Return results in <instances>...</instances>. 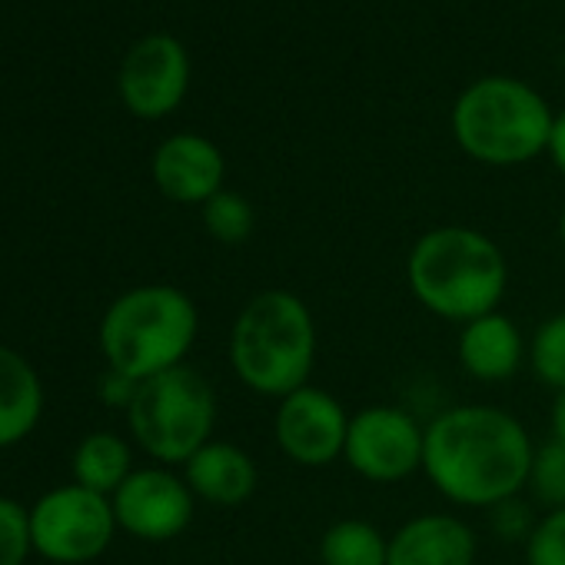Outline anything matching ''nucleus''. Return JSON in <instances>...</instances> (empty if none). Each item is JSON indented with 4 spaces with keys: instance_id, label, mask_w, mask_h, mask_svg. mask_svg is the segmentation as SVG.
Listing matches in <instances>:
<instances>
[{
    "instance_id": "nucleus-1",
    "label": "nucleus",
    "mask_w": 565,
    "mask_h": 565,
    "mask_svg": "<svg viewBox=\"0 0 565 565\" xmlns=\"http://www.w3.org/2000/svg\"><path fill=\"white\" fill-rule=\"evenodd\" d=\"M535 446L509 409L462 403L426 423L423 472L452 505L492 509L529 486Z\"/></svg>"
},
{
    "instance_id": "nucleus-2",
    "label": "nucleus",
    "mask_w": 565,
    "mask_h": 565,
    "mask_svg": "<svg viewBox=\"0 0 565 565\" xmlns=\"http://www.w3.org/2000/svg\"><path fill=\"white\" fill-rule=\"evenodd\" d=\"M320 353L313 310L294 290L253 294L230 327V370L256 396L282 399L310 386Z\"/></svg>"
},
{
    "instance_id": "nucleus-3",
    "label": "nucleus",
    "mask_w": 565,
    "mask_h": 565,
    "mask_svg": "<svg viewBox=\"0 0 565 565\" xmlns=\"http://www.w3.org/2000/svg\"><path fill=\"white\" fill-rule=\"evenodd\" d=\"M406 282L426 313L462 327L499 310L509 290V259L482 230L436 226L413 243Z\"/></svg>"
},
{
    "instance_id": "nucleus-4",
    "label": "nucleus",
    "mask_w": 565,
    "mask_h": 565,
    "mask_svg": "<svg viewBox=\"0 0 565 565\" xmlns=\"http://www.w3.org/2000/svg\"><path fill=\"white\" fill-rule=\"evenodd\" d=\"M200 333V310L190 294L147 282L120 294L100 320V350L110 373L143 383L183 366Z\"/></svg>"
},
{
    "instance_id": "nucleus-5",
    "label": "nucleus",
    "mask_w": 565,
    "mask_h": 565,
    "mask_svg": "<svg viewBox=\"0 0 565 565\" xmlns=\"http://www.w3.org/2000/svg\"><path fill=\"white\" fill-rule=\"evenodd\" d=\"M552 124L548 104L512 77H482L452 107L456 143L486 167H519L548 153Z\"/></svg>"
},
{
    "instance_id": "nucleus-6",
    "label": "nucleus",
    "mask_w": 565,
    "mask_h": 565,
    "mask_svg": "<svg viewBox=\"0 0 565 565\" xmlns=\"http://www.w3.org/2000/svg\"><path fill=\"white\" fill-rule=\"evenodd\" d=\"M127 423L137 446L163 466H183L213 439L216 393L186 363L137 383Z\"/></svg>"
},
{
    "instance_id": "nucleus-7",
    "label": "nucleus",
    "mask_w": 565,
    "mask_h": 565,
    "mask_svg": "<svg viewBox=\"0 0 565 565\" xmlns=\"http://www.w3.org/2000/svg\"><path fill=\"white\" fill-rule=\"evenodd\" d=\"M110 495L90 492L77 482L44 492L31 509L34 552L57 565H84L107 552L117 532Z\"/></svg>"
},
{
    "instance_id": "nucleus-8",
    "label": "nucleus",
    "mask_w": 565,
    "mask_h": 565,
    "mask_svg": "<svg viewBox=\"0 0 565 565\" xmlns=\"http://www.w3.org/2000/svg\"><path fill=\"white\" fill-rule=\"evenodd\" d=\"M426 426L399 406H366L350 416L343 462L366 482L393 486L423 469Z\"/></svg>"
},
{
    "instance_id": "nucleus-9",
    "label": "nucleus",
    "mask_w": 565,
    "mask_h": 565,
    "mask_svg": "<svg viewBox=\"0 0 565 565\" xmlns=\"http://www.w3.org/2000/svg\"><path fill=\"white\" fill-rule=\"evenodd\" d=\"M347 433H350L347 406L333 393L313 383L276 403L273 436L279 452L294 466L303 469L333 466L337 459H343Z\"/></svg>"
},
{
    "instance_id": "nucleus-10",
    "label": "nucleus",
    "mask_w": 565,
    "mask_h": 565,
    "mask_svg": "<svg viewBox=\"0 0 565 565\" xmlns=\"http://www.w3.org/2000/svg\"><path fill=\"white\" fill-rule=\"evenodd\" d=\"M117 525L140 539V542H170L183 535L193 522L196 495L190 492L186 479L163 466L134 469L127 482L110 495Z\"/></svg>"
},
{
    "instance_id": "nucleus-11",
    "label": "nucleus",
    "mask_w": 565,
    "mask_h": 565,
    "mask_svg": "<svg viewBox=\"0 0 565 565\" xmlns=\"http://www.w3.org/2000/svg\"><path fill=\"white\" fill-rule=\"evenodd\" d=\"M190 87V57L170 34H150L130 47L120 67V97L130 114L160 120L180 107Z\"/></svg>"
},
{
    "instance_id": "nucleus-12",
    "label": "nucleus",
    "mask_w": 565,
    "mask_h": 565,
    "mask_svg": "<svg viewBox=\"0 0 565 565\" xmlns=\"http://www.w3.org/2000/svg\"><path fill=\"white\" fill-rule=\"evenodd\" d=\"M153 183L173 203H206L223 190L226 163L213 140L200 134H173L153 153Z\"/></svg>"
},
{
    "instance_id": "nucleus-13",
    "label": "nucleus",
    "mask_w": 565,
    "mask_h": 565,
    "mask_svg": "<svg viewBox=\"0 0 565 565\" xmlns=\"http://www.w3.org/2000/svg\"><path fill=\"white\" fill-rule=\"evenodd\" d=\"M476 529L452 512H423L390 535V565H476Z\"/></svg>"
},
{
    "instance_id": "nucleus-14",
    "label": "nucleus",
    "mask_w": 565,
    "mask_h": 565,
    "mask_svg": "<svg viewBox=\"0 0 565 565\" xmlns=\"http://www.w3.org/2000/svg\"><path fill=\"white\" fill-rule=\"evenodd\" d=\"M456 356L466 376L495 386V383H509L519 373V366L529 356V343L522 340L515 320L495 310L459 327Z\"/></svg>"
},
{
    "instance_id": "nucleus-15",
    "label": "nucleus",
    "mask_w": 565,
    "mask_h": 565,
    "mask_svg": "<svg viewBox=\"0 0 565 565\" xmlns=\"http://www.w3.org/2000/svg\"><path fill=\"white\" fill-rule=\"evenodd\" d=\"M183 479L196 499L220 509H233L256 492L259 469L243 446L226 439H210L183 462Z\"/></svg>"
},
{
    "instance_id": "nucleus-16",
    "label": "nucleus",
    "mask_w": 565,
    "mask_h": 565,
    "mask_svg": "<svg viewBox=\"0 0 565 565\" xmlns=\"http://www.w3.org/2000/svg\"><path fill=\"white\" fill-rule=\"evenodd\" d=\"M44 413L38 370L11 347H0V449L28 439Z\"/></svg>"
},
{
    "instance_id": "nucleus-17",
    "label": "nucleus",
    "mask_w": 565,
    "mask_h": 565,
    "mask_svg": "<svg viewBox=\"0 0 565 565\" xmlns=\"http://www.w3.org/2000/svg\"><path fill=\"white\" fill-rule=\"evenodd\" d=\"M130 472H134V456L117 433H90L74 449V482L90 492L114 495Z\"/></svg>"
},
{
    "instance_id": "nucleus-18",
    "label": "nucleus",
    "mask_w": 565,
    "mask_h": 565,
    "mask_svg": "<svg viewBox=\"0 0 565 565\" xmlns=\"http://www.w3.org/2000/svg\"><path fill=\"white\" fill-rule=\"evenodd\" d=\"M323 565H390V535L366 519H340L320 539Z\"/></svg>"
},
{
    "instance_id": "nucleus-19",
    "label": "nucleus",
    "mask_w": 565,
    "mask_h": 565,
    "mask_svg": "<svg viewBox=\"0 0 565 565\" xmlns=\"http://www.w3.org/2000/svg\"><path fill=\"white\" fill-rule=\"evenodd\" d=\"M203 226L223 246H243L256 230L253 203L233 190H220L203 203Z\"/></svg>"
},
{
    "instance_id": "nucleus-20",
    "label": "nucleus",
    "mask_w": 565,
    "mask_h": 565,
    "mask_svg": "<svg viewBox=\"0 0 565 565\" xmlns=\"http://www.w3.org/2000/svg\"><path fill=\"white\" fill-rule=\"evenodd\" d=\"M529 366L555 393H565V310L545 317L529 340Z\"/></svg>"
},
{
    "instance_id": "nucleus-21",
    "label": "nucleus",
    "mask_w": 565,
    "mask_h": 565,
    "mask_svg": "<svg viewBox=\"0 0 565 565\" xmlns=\"http://www.w3.org/2000/svg\"><path fill=\"white\" fill-rule=\"evenodd\" d=\"M532 499L548 512V509H565V446L545 443L535 449L532 469H529V486Z\"/></svg>"
},
{
    "instance_id": "nucleus-22",
    "label": "nucleus",
    "mask_w": 565,
    "mask_h": 565,
    "mask_svg": "<svg viewBox=\"0 0 565 565\" xmlns=\"http://www.w3.org/2000/svg\"><path fill=\"white\" fill-rule=\"evenodd\" d=\"M31 548V512L21 502L0 495V565H24Z\"/></svg>"
},
{
    "instance_id": "nucleus-23",
    "label": "nucleus",
    "mask_w": 565,
    "mask_h": 565,
    "mask_svg": "<svg viewBox=\"0 0 565 565\" xmlns=\"http://www.w3.org/2000/svg\"><path fill=\"white\" fill-rule=\"evenodd\" d=\"M522 548L525 565H565V509L542 512Z\"/></svg>"
},
{
    "instance_id": "nucleus-24",
    "label": "nucleus",
    "mask_w": 565,
    "mask_h": 565,
    "mask_svg": "<svg viewBox=\"0 0 565 565\" xmlns=\"http://www.w3.org/2000/svg\"><path fill=\"white\" fill-rule=\"evenodd\" d=\"M535 522H539V515H532V505L522 495H512V499H505V502L489 509V525L505 542L512 539V542L525 545V539L532 535Z\"/></svg>"
},
{
    "instance_id": "nucleus-25",
    "label": "nucleus",
    "mask_w": 565,
    "mask_h": 565,
    "mask_svg": "<svg viewBox=\"0 0 565 565\" xmlns=\"http://www.w3.org/2000/svg\"><path fill=\"white\" fill-rule=\"evenodd\" d=\"M100 393H104L107 406H124V409H127V406L134 403L137 383H130V380H124V376H117V373H107V380H104Z\"/></svg>"
},
{
    "instance_id": "nucleus-26",
    "label": "nucleus",
    "mask_w": 565,
    "mask_h": 565,
    "mask_svg": "<svg viewBox=\"0 0 565 565\" xmlns=\"http://www.w3.org/2000/svg\"><path fill=\"white\" fill-rule=\"evenodd\" d=\"M548 157H552V163H555V170L565 177V110L555 117V124H552V137H548Z\"/></svg>"
},
{
    "instance_id": "nucleus-27",
    "label": "nucleus",
    "mask_w": 565,
    "mask_h": 565,
    "mask_svg": "<svg viewBox=\"0 0 565 565\" xmlns=\"http://www.w3.org/2000/svg\"><path fill=\"white\" fill-rule=\"evenodd\" d=\"M548 429H552V443L565 446V393H555V403L548 413Z\"/></svg>"
},
{
    "instance_id": "nucleus-28",
    "label": "nucleus",
    "mask_w": 565,
    "mask_h": 565,
    "mask_svg": "<svg viewBox=\"0 0 565 565\" xmlns=\"http://www.w3.org/2000/svg\"><path fill=\"white\" fill-rule=\"evenodd\" d=\"M558 239H562V249H565V206H562V216H558Z\"/></svg>"
}]
</instances>
